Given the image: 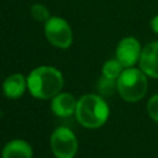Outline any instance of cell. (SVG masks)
<instances>
[{
    "mask_svg": "<svg viewBox=\"0 0 158 158\" xmlns=\"http://www.w3.org/2000/svg\"><path fill=\"white\" fill-rule=\"evenodd\" d=\"M27 79V89L31 95L37 99H53L59 94L63 88V75L62 73L48 65H42L33 69Z\"/></svg>",
    "mask_w": 158,
    "mask_h": 158,
    "instance_id": "obj_1",
    "label": "cell"
},
{
    "mask_svg": "<svg viewBox=\"0 0 158 158\" xmlns=\"http://www.w3.org/2000/svg\"><path fill=\"white\" fill-rule=\"evenodd\" d=\"M110 110L106 101L96 94L83 95L77 104L75 117L86 128H99L109 118Z\"/></svg>",
    "mask_w": 158,
    "mask_h": 158,
    "instance_id": "obj_2",
    "label": "cell"
},
{
    "mask_svg": "<svg viewBox=\"0 0 158 158\" xmlns=\"http://www.w3.org/2000/svg\"><path fill=\"white\" fill-rule=\"evenodd\" d=\"M148 89L147 75L137 68H125L117 79V91L128 102H137L144 98Z\"/></svg>",
    "mask_w": 158,
    "mask_h": 158,
    "instance_id": "obj_3",
    "label": "cell"
},
{
    "mask_svg": "<svg viewBox=\"0 0 158 158\" xmlns=\"http://www.w3.org/2000/svg\"><path fill=\"white\" fill-rule=\"evenodd\" d=\"M51 149L56 158H74L78 152V139L68 127H58L51 136Z\"/></svg>",
    "mask_w": 158,
    "mask_h": 158,
    "instance_id": "obj_4",
    "label": "cell"
},
{
    "mask_svg": "<svg viewBox=\"0 0 158 158\" xmlns=\"http://www.w3.org/2000/svg\"><path fill=\"white\" fill-rule=\"evenodd\" d=\"M44 35L48 42L58 48H68L72 44L73 35L69 23L62 17H49L44 22Z\"/></svg>",
    "mask_w": 158,
    "mask_h": 158,
    "instance_id": "obj_5",
    "label": "cell"
},
{
    "mask_svg": "<svg viewBox=\"0 0 158 158\" xmlns=\"http://www.w3.org/2000/svg\"><path fill=\"white\" fill-rule=\"evenodd\" d=\"M142 47L137 38L128 36L122 38L116 47V59L123 68H131L139 62L142 54Z\"/></svg>",
    "mask_w": 158,
    "mask_h": 158,
    "instance_id": "obj_6",
    "label": "cell"
},
{
    "mask_svg": "<svg viewBox=\"0 0 158 158\" xmlns=\"http://www.w3.org/2000/svg\"><path fill=\"white\" fill-rule=\"evenodd\" d=\"M139 69L149 78L158 79V41L146 44L139 58Z\"/></svg>",
    "mask_w": 158,
    "mask_h": 158,
    "instance_id": "obj_7",
    "label": "cell"
},
{
    "mask_svg": "<svg viewBox=\"0 0 158 158\" xmlns=\"http://www.w3.org/2000/svg\"><path fill=\"white\" fill-rule=\"evenodd\" d=\"M78 100L69 93H59L57 94L51 102V109L56 116L68 117L75 114Z\"/></svg>",
    "mask_w": 158,
    "mask_h": 158,
    "instance_id": "obj_8",
    "label": "cell"
},
{
    "mask_svg": "<svg viewBox=\"0 0 158 158\" xmlns=\"http://www.w3.org/2000/svg\"><path fill=\"white\" fill-rule=\"evenodd\" d=\"M32 147L23 139H12L2 148V158H32Z\"/></svg>",
    "mask_w": 158,
    "mask_h": 158,
    "instance_id": "obj_9",
    "label": "cell"
},
{
    "mask_svg": "<svg viewBox=\"0 0 158 158\" xmlns=\"http://www.w3.org/2000/svg\"><path fill=\"white\" fill-rule=\"evenodd\" d=\"M26 88H27V79H25L22 74H12L7 77L2 83L4 95L9 99L20 98Z\"/></svg>",
    "mask_w": 158,
    "mask_h": 158,
    "instance_id": "obj_10",
    "label": "cell"
},
{
    "mask_svg": "<svg viewBox=\"0 0 158 158\" xmlns=\"http://www.w3.org/2000/svg\"><path fill=\"white\" fill-rule=\"evenodd\" d=\"M123 67L122 64L115 58V59H109L104 63L102 65V75L109 78V79H114L117 80L118 77L121 75V73L123 72Z\"/></svg>",
    "mask_w": 158,
    "mask_h": 158,
    "instance_id": "obj_11",
    "label": "cell"
},
{
    "mask_svg": "<svg viewBox=\"0 0 158 158\" xmlns=\"http://www.w3.org/2000/svg\"><path fill=\"white\" fill-rule=\"evenodd\" d=\"M96 89L98 91L104 95V96H109L111 95L115 90H117V80L114 79H109L104 75H101V78L98 80L96 83Z\"/></svg>",
    "mask_w": 158,
    "mask_h": 158,
    "instance_id": "obj_12",
    "label": "cell"
},
{
    "mask_svg": "<svg viewBox=\"0 0 158 158\" xmlns=\"http://www.w3.org/2000/svg\"><path fill=\"white\" fill-rule=\"evenodd\" d=\"M31 15L38 22H47V20L49 19V12H48L47 7L43 6V5H41V4L32 5V7H31Z\"/></svg>",
    "mask_w": 158,
    "mask_h": 158,
    "instance_id": "obj_13",
    "label": "cell"
},
{
    "mask_svg": "<svg viewBox=\"0 0 158 158\" xmlns=\"http://www.w3.org/2000/svg\"><path fill=\"white\" fill-rule=\"evenodd\" d=\"M147 112H148L149 117L154 122L158 123V94L149 98V100L147 102Z\"/></svg>",
    "mask_w": 158,
    "mask_h": 158,
    "instance_id": "obj_14",
    "label": "cell"
},
{
    "mask_svg": "<svg viewBox=\"0 0 158 158\" xmlns=\"http://www.w3.org/2000/svg\"><path fill=\"white\" fill-rule=\"evenodd\" d=\"M149 26H151L152 31L158 36V15H156L154 17L151 19V21H149Z\"/></svg>",
    "mask_w": 158,
    "mask_h": 158,
    "instance_id": "obj_15",
    "label": "cell"
}]
</instances>
